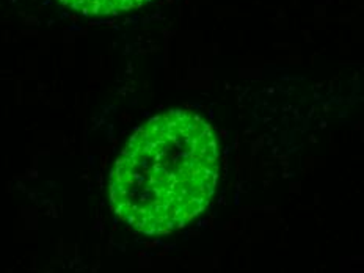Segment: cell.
Instances as JSON below:
<instances>
[{
    "label": "cell",
    "mask_w": 364,
    "mask_h": 273,
    "mask_svg": "<svg viewBox=\"0 0 364 273\" xmlns=\"http://www.w3.org/2000/svg\"><path fill=\"white\" fill-rule=\"evenodd\" d=\"M68 9L87 16H109L139 9L149 0H58Z\"/></svg>",
    "instance_id": "obj_2"
},
{
    "label": "cell",
    "mask_w": 364,
    "mask_h": 273,
    "mask_svg": "<svg viewBox=\"0 0 364 273\" xmlns=\"http://www.w3.org/2000/svg\"><path fill=\"white\" fill-rule=\"evenodd\" d=\"M215 135L198 115L166 112L136 131L113 166L115 214L148 236L170 234L206 209L215 192Z\"/></svg>",
    "instance_id": "obj_1"
}]
</instances>
